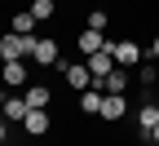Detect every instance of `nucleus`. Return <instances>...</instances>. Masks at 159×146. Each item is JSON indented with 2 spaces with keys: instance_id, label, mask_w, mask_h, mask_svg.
Listing matches in <instances>:
<instances>
[{
  "instance_id": "8",
  "label": "nucleus",
  "mask_w": 159,
  "mask_h": 146,
  "mask_svg": "<svg viewBox=\"0 0 159 146\" xmlns=\"http://www.w3.org/2000/svg\"><path fill=\"white\" fill-rule=\"evenodd\" d=\"M22 124H27V133H31V137H44V133H49V111H44V106H35V111H27Z\"/></svg>"
},
{
  "instance_id": "20",
  "label": "nucleus",
  "mask_w": 159,
  "mask_h": 146,
  "mask_svg": "<svg viewBox=\"0 0 159 146\" xmlns=\"http://www.w3.org/2000/svg\"><path fill=\"white\" fill-rule=\"evenodd\" d=\"M5 142H9V137H5V115H0V146H5Z\"/></svg>"
},
{
  "instance_id": "21",
  "label": "nucleus",
  "mask_w": 159,
  "mask_h": 146,
  "mask_svg": "<svg viewBox=\"0 0 159 146\" xmlns=\"http://www.w3.org/2000/svg\"><path fill=\"white\" fill-rule=\"evenodd\" d=\"M150 142H155V146H159V124H155V129H150Z\"/></svg>"
},
{
  "instance_id": "17",
  "label": "nucleus",
  "mask_w": 159,
  "mask_h": 146,
  "mask_svg": "<svg viewBox=\"0 0 159 146\" xmlns=\"http://www.w3.org/2000/svg\"><path fill=\"white\" fill-rule=\"evenodd\" d=\"M137 80H142V84H159V67L155 62H142V67H137Z\"/></svg>"
},
{
  "instance_id": "23",
  "label": "nucleus",
  "mask_w": 159,
  "mask_h": 146,
  "mask_svg": "<svg viewBox=\"0 0 159 146\" xmlns=\"http://www.w3.org/2000/svg\"><path fill=\"white\" fill-rule=\"evenodd\" d=\"M5 146H9V142H5Z\"/></svg>"
},
{
  "instance_id": "2",
  "label": "nucleus",
  "mask_w": 159,
  "mask_h": 146,
  "mask_svg": "<svg viewBox=\"0 0 159 146\" xmlns=\"http://www.w3.org/2000/svg\"><path fill=\"white\" fill-rule=\"evenodd\" d=\"M57 71H62V80H66L71 89H80V93L93 89V71H89V62H62Z\"/></svg>"
},
{
  "instance_id": "18",
  "label": "nucleus",
  "mask_w": 159,
  "mask_h": 146,
  "mask_svg": "<svg viewBox=\"0 0 159 146\" xmlns=\"http://www.w3.org/2000/svg\"><path fill=\"white\" fill-rule=\"evenodd\" d=\"M106 22H111V18H106L102 9H93V13H89V27H93V31H106Z\"/></svg>"
},
{
  "instance_id": "9",
  "label": "nucleus",
  "mask_w": 159,
  "mask_h": 146,
  "mask_svg": "<svg viewBox=\"0 0 159 146\" xmlns=\"http://www.w3.org/2000/svg\"><path fill=\"white\" fill-rule=\"evenodd\" d=\"M102 93H128V67H115L102 80Z\"/></svg>"
},
{
  "instance_id": "10",
  "label": "nucleus",
  "mask_w": 159,
  "mask_h": 146,
  "mask_svg": "<svg viewBox=\"0 0 159 146\" xmlns=\"http://www.w3.org/2000/svg\"><path fill=\"white\" fill-rule=\"evenodd\" d=\"M0 75H5V84H22V80H27V62L22 58H13V62H5V71H0Z\"/></svg>"
},
{
  "instance_id": "4",
  "label": "nucleus",
  "mask_w": 159,
  "mask_h": 146,
  "mask_svg": "<svg viewBox=\"0 0 159 146\" xmlns=\"http://www.w3.org/2000/svg\"><path fill=\"white\" fill-rule=\"evenodd\" d=\"M111 53H115V67H137L142 62V49H137V40H106Z\"/></svg>"
},
{
  "instance_id": "3",
  "label": "nucleus",
  "mask_w": 159,
  "mask_h": 146,
  "mask_svg": "<svg viewBox=\"0 0 159 146\" xmlns=\"http://www.w3.org/2000/svg\"><path fill=\"white\" fill-rule=\"evenodd\" d=\"M84 62H89V71H93V84L102 89V80L115 71V53H111V45H106V49H97V53H89Z\"/></svg>"
},
{
  "instance_id": "13",
  "label": "nucleus",
  "mask_w": 159,
  "mask_h": 146,
  "mask_svg": "<svg viewBox=\"0 0 159 146\" xmlns=\"http://www.w3.org/2000/svg\"><path fill=\"white\" fill-rule=\"evenodd\" d=\"M27 111H31V106H27V97H9L0 115H5V120H27Z\"/></svg>"
},
{
  "instance_id": "11",
  "label": "nucleus",
  "mask_w": 159,
  "mask_h": 146,
  "mask_svg": "<svg viewBox=\"0 0 159 146\" xmlns=\"http://www.w3.org/2000/svg\"><path fill=\"white\" fill-rule=\"evenodd\" d=\"M137 124H142V137L150 142V129H155V124H159V106H150V102H146V106H142V111H137Z\"/></svg>"
},
{
  "instance_id": "5",
  "label": "nucleus",
  "mask_w": 159,
  "mask_h": 146,
  "mask_svg": "<svg viewBox=\"0 0 159 146\" xmlns=\"http://www.w3.org/2000/svg\"><path fill=\"white\" fill-rule=\"evenodd\" d=\"M31 62H35V67H57V40H49V35H35Z\"/></svg>"
},
{
  "instance_id": "16",
  "label": "nucleus",
  "mask_w": 159,
  "mask_h": 146,
  "mask_svg": "<svg viewBox=\"0 0 159 146\" xmlns=\"http://www.w3.org/2000/svg\"><path fill=\"white\" fill-rule=\"evenodd\" d=\"M31 13H35V22H44V18L57 13V5H53V0H31Z\"/></svg>"
},
{
  "instance_id": "7",
  "label": "nucleus",
  "mask_w": 159,
  "mask_h": 146,
  "mask_svg": "<svg viewBox=\"0 0 159 146\" xmlns=\"http://www.w3.org/2000/svg\"><path fill=\"white\" fill-rule=\"evenodd\" d=\"M75 49L89 58V53H97V49H106V35H102V31H93V27H84V35H75Z\"/></svg>"
},
{
  "instance_id": "14",
  "label": "nucleus",
  "mask_w": 159,
  "mask_h": 146,
  "mask_svg": "<svg viewBox=\"0 0 159 146\" xmlns=\"http://www.w3.org/2000/svg\"><path fill=\"white\" fill-rule=\"evenodd\" d=\"M49 97H53L49 84H31V89H27V106H31V111H35V106H49Z\"/></svg>"
},
{
  "instance_id": "22",
  "label": "nucleus",
  "mask_w": 159,
  "mask_h": 146,
  "mask_svg": "<svg viewBox=\"0 0 159 146\" xmlns=\"http://www.w3.org/2000/svg\"><path fill=\"white\" fill-rule=\"evenodd\" d=\"M0 111H5V97H0Z\"/></svg>"
},
{
  "instance_id": "1",
  "label": "nucleus",
  "mask_w": 159,
  "mask_h": 146,
  "mask_svg": "<svg viewBox=\"0 0 159 146\" xmlns=\"http://www.w3.org/2000/svg\"><path fill=\"white\" fill-rule=\"evenodd\" d=\"M31 49H35V35H18V31L0 35V58H5V62H13V58H31Z\"/></svg>"
},
{
  "instance_id": "12",
  "label": "nucleus",
  "mask_w": 159,
  "mask_h": 146,
  "mask_svg": "<svg viewBox=\"0 0 159 146\" xmlns=\"http://www.w3.org/2000/svg\"><path fill=\"white\" fill-rule=\"evenodd\" d=\"M80 111H89V115H97V111H102V89H84V93H80Z\"/></svg>"
},
{
  "instance_id": "15",
  "label": "nucleus",
  "mask_w": 159,
  "mask_h": 146,
  "mask_svg": "<svg viewBox=\"0 0 159 146\" xmlns=\"http://www.w3.org/2000/svg\"><path fill=\"white\" fill-rule=\"evenodd\" d=\"M13 31H18V35H31V31H35V13H31V9L13 13Z\"/></svg>"
},
{
  "instance_id": "19",
  "label": "nucleus",
  "mask_w": 159,
  "mask_h": 146,
  "mask_svg": "<svg viewBox=\"0 0 159 146\" xmlns=\"http://www.w3.org/2000/svg\"><path fill=\"white\" fill-rule=\"evenodd\" d=\"M150 58H155V62H159V35H155V40H150Z\"/></svg>"
},
{
  "instance_id": "6",
  "label": "nucleus",
  "mask_w": 159,
  "mask_h": 146,
  "mask_svg": "<svg viewBox=\"0 0 159 146\" xmlns=\"http://www.w3.org/2000/svg\"><path fill=\"white\" fill-rule=\"evenodd\" d=\"M124 111H128V102H124V93H102V120H124Z\"/></svg>"
}]
</instances>
